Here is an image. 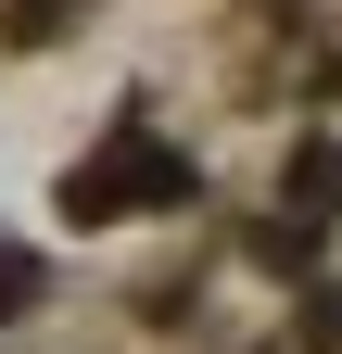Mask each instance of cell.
I'll return each mask as SVG.
<instances>
[{
    "instance_id": "7a4b0ae2",
    "label": "cell",
    "mask_w": 342,
    "mask_h": 354,
    "mask_svg": "<svg viewBox=\"0 0 342 354\" xmlns=\"http://www.w3.org/2000/svg\"><path fill=\"white\" fill-rule=\"evenodd\" d=\"M291 190H305V203H342V152L305 140V152H291Z\"/></svg>"
},
{
    "instance_id": "277c9868",
    "label": "cell",
    "mask_w": 342,
    "mask_h": 354,
    "mask_svg": "<svg viewBox=\"0 0 342 354\" xmlns=\"http://www.w3.org/2000/svg\"><path fill=\"white\" fill-rule=\"evenodd\" d=\"M64 26V0H13V38H51Z\"/></svg>"
},
{
    "instance_id": "6da1fadb",
    "label": "cell",
    "mask_w": 342,
    "mask_h": 354,
    "mask_svg": "<svg viewBox=\"0 0 342 354\" xmlns=\"http://www.w3.org/2000/svg\"><path fill=\"white\" fill-rule=\"evenodd\" d=\"M152 203H190V152H165L152 127H114V152L76 165V215H152Z\"/></svg>"
},
{
    "instance_id": "3957f363",
    "label": "cell",
    "mask_w": 342,
    "mask_h": 354,
    "mask_svg": "<svg viewBox=\"0 0 342 354\" xmlns=\"http://www.w3.org/2000/svg\"><path fill=\"white\" fill-rule=\"evenodd\" d=\"M305 342H317V354H342V291H317V304H305Z\"/></svg>"
}]
</instances>
